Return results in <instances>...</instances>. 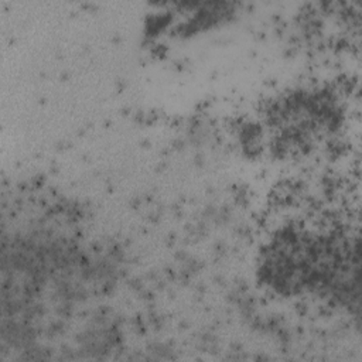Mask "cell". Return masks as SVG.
Returning a JSON list of instances; mask_svg holds the SVG:
<instances>
[{"mask_svg":"<svg viewBox=\"0 0 362 362\" xmlns=\"http://www.w3.org/2000/svg\"><path fill=\"white\" fill-rule=\"evenodd\" d=\"M266 124L270 144L283 153L307 151L341 122V107L325 89H294L270 105Z\"/></svg>","mask_w":362,"mask_h":362,"instance_id":"2","label":"cell"},{"mask_svg":"<svg viewBox=\"0 0 362 362\" xmlns=\"http://www.w3.org/2000/svg\"><path fill=\"white\" fill-rule=\"evenodd\" d=\"M259 280L283 297H317L359 308V245L342 229L286 225L262 246Z\"/></svg>","mask_w":362,"mask_h":362,"instance_id":"1","label":"cell"}]
</instances>
